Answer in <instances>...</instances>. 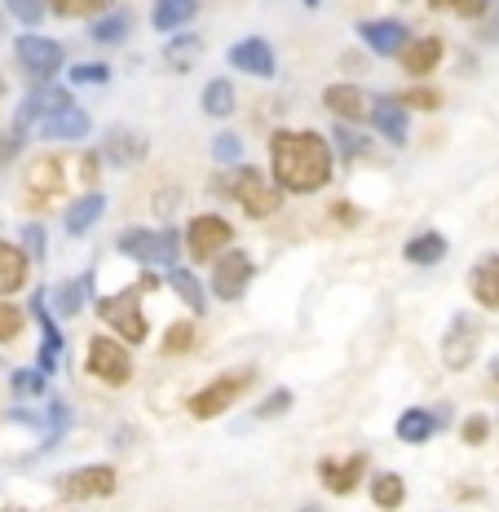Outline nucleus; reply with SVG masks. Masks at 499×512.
Returning a JSON list of instances; mask_svg holds the SVG:
<instances>
[{
	"mask_svg": "<svg viewBox=\"0 0 499 512\" xmlns=\"http://www.w3.org/2000/svg\"><path fill=\"white\" fill-rule=\"evenodd\" d=\"M336 151L314 128H279L270 137V181L283 195H318L332 181Z\"/></svg>",
	"mask_w": 499,
	"mask_h": 512,
	"instance_id": "obj_1",
	"label": "nucleus"
},
{
	"mask_svg": "<svg viewBox=\"0 0 499 512\" xmlns=\"http://www.w3.org/2000/svg\"><path fill=\"white\" fill-rule=\"evenodd\" d=\"M208 190H212V195L235 199V204L248 212L252 221H265V217H274V212L283 208V190L274 186L261 168H252V164H235L230 173H217Z\"/></svg>",
	"mask_w": 499,
	"mask_h": 512,
	"instance_id": "obj_2",
	"label": "nucleus"
},
{
	"mask_svg": "<svg viewBox=\"0 0 499 512\" xmlns=\"http://www.w3.org/2000/svg\"><path fill=\"white\" fill-rule=\"evenodd\" d=\"M120 256H129V261L146 265V270H173V265H182V234L173 226L168 230H146V226H133L120 234Z\"/></svg>",
	"mask_w": 499,
	"mask_h": 512,
	"instance_id": "obj_3",
	"label": "nucleus"
},
{
	"mask_svg": "<svg viewBox=\"0 0 499 512\" xmlns=\"http://www.w3.org/2000/svg\"><path fill=\"white\" fill-rule=\"evenodd\" d=\"M252 380H257V371L252 367H239V371H226V376L208 380L199 393H190L186 398V411L195 415V420H217V415H226L243 393L252 389Z\"/></svg>",
	"mask_w": 499,
	"mask_h": 512,
	"instance_id": "obj_4",
	"label": "nucleus"
},
{
	"mask_svg": "<svg viewBox=\"0 0 499 512\" xmlns=\"http://www.w3.org/2000/svg\"><path fill=\"white\" fill-rule=\"evenodd\" d=\"M98 318L106 327H111L115 340H124V345H146V318H142V292L137 287H124V292L115 296H102L98 301Z\"/></svg>",
	"mask_w": 499,
	"mask_h": 512,
	"instance_id": "obj_5",
	"label": "nucleus"
},
{
	"mask_svg": "<svg viewBox=\"0 0 499 512\" xmlns=\"http://www.w3.org/2000/svg\"><path fill=\"white\" fill-rule=\"evenodd\" d=\"M14 58H18V67H23V76H27V80L49 84V80L62 71L67 53H62V40L40 36V31H23V36L14 40Z\"/></svg>",
	"mask_w": 499,
	"mask_h": 512,
	"instance_id": "obj_6",
	"label": "nucleus"
},
{
	"mask_svg": "<svg viewBox=\"0 0 499 512\" xmlns=\"http://www.w3.org/2000/svg\"><path fill=\"white\" fill-rule=\"evenodd\" d=\"M226 248H235V226H230L221 212H199V217H190L186 226V252L195 256V261H208L212 256H221Z\"/></svg>",
	"mask_w": 499,
	"mask_h": 512,
	"instance_id": "obj_7",
	"label": "nucleus"
},
{
	"mask_svg": "<svg viewBox=\"0 0 499 512\" xmlns=\"http://www.w3.org/2000/svg\"><path fill=\"white\" fill-rule=\"evenodd\" d=\"M84 358H89V371L102 384H115V389H120V384L133 380V354H129V345H124V340L93 336L89 349H84Z\"/></svg>",
	"mask_w": 499,
	"mask_h": 512,
	"instance_id": "obj_8",
	"label": "nucleus"
},
{
	"mask_svg": "<svg viewBox=\"0 0 499 512\" xmlns=\"http://www.w3.org/2000/svg\"><path fill=\"white\" fill-rule=\"evenodd\" d=\"M67 106H76V98H71V89H62V84H36V89L23 98V106H18V115H14V133H23L31 137V128H36L40 120H49V115H58V111H67Z\"/></svg>",
	"mask_w": 499,
	"mask_h": 512,
	"instance_id": "obj_9",
	"label": "nucleus"
},
{
	"mask_svg": "<svg viewBox=\"0 0 499 512\" xmlns=\"http://www.w3.org/2000/svg\"><path fill=\"white\" fill-rule=\"evenodd\" d=\"M482 349V323L473 314H455L447 336H442V367L447 371H469Z\"/></svg>",
	"mask_w": 499,
	"mask_h": 512,
	"instance_id": "obj_10",
	"label": "nucleus"
},
{
	"mask_svg": "<svg viewBox=\"0 0 499 512\" xmlns=\"http://www.w3.org/2000/svg\"><path fill=\"white\" fill-rule=\"evenodd\" d=\"M252 274H257V265L243 248H226L221 256H212V292H217V301H239L248 292Z\"/></svg>",
	"mask_w": 499,
	"mask_h": 512,
	"instance_id": "obj_11",
	"label": "nucleus"
},
{
	"mask_svg": "<svg viewBox=\"0 0 499 512\" xmlns=\"http://www.w3.org/2000/svg\"><path fill=\"white\" fill-rule=\"evenodd\" d=\"M115 468L111 464H84V468H76V473H67L58 482V490L71 499V504H89V499H106L115 490Z\"/></svg>",
	"mask_w": 499,
	"mask_h": 512,
	"instance_id": "obj_12",
	"label": "nucleus"
},
{
	"mask_svg": "<svg viewBox=\"0 0 499 512\" xmlns=\"http://www.w3.org/2000/svg\"><path fill=\"white\" fill-rule=\"evenodd\" d=\"M31 318L40 323V354H36V371H45L53 376L62 362V332H58V318H53L49 309V292L40 287V292H31Z\"/></svg>",
	"mask_w": 499,
	"mask_h": 512,
	"instance_id": "obj_13",
	"label": "nucleus"
},
{
	"mask_svg": "<svg viewBox=\"0 0 499 512\" xmlns=\"http://www.w3.org/2000/svg\"><path fill=\"white\" fill-rule=\"evenodd\" d=\"M367 120H371V128H376L380 137H385V142L407 146L411 115H407V106H402L394 93H376V98H367Z\"/></svg>",
	"mask_w": 499,
	"mask_h": 512,
	"instance_id": "obj_14",
	"label": "nucleus"
},
{
	"mask_svg": "<svg viewBox=\"0 0 499 512\" xmlns=\"http://www.w3.org/2000/svg\"><path fill=\"white\" fill-rule=\"evenodd\" d=\"M230 67L243 71V76H252V80H274L279 58H274V45L265 36H243L230 45Z\"/></svg>",
	"mask_w": 499,
	"mask_h": 512,
	"instance_id": "obj_15",
	"label": "nucleus"
},
{
	"mask_svg": "<svg viewBox=\"0 0 499 512\" xmlns=\"http://www.w3.org/2000/svg\"><path fill=\"white\" fill-rule=\"evenodd\" d=\"M146 151H151V142H146L137 128H129V124H115L111 133L102 137V159L111 168H137L146 159Z\"/></svg>",
	"mask_w": 499,
	"mask_h": 512,
	"instance_id": "obj_16",
	"label": "nucleus"
},
{
	"mask_svg": "<svg viewBox=\"0 0 499 512\" xmlns=\"http://www.w3.org/2000/svg\"><path fill=\"white\" fill-rule=\"evenodd\" d=\"M89 133H93V115L80 111V106H67V111L49 115V120L31 128V137H40V142H84Z\"/></svg>",
	"mask_w": 499,
	"mask_h": 512,
	"instance_id": "obj_17",
	"label": "nucleus"
},
{
	"mask_svg": "<svg viewBox=\"0 0 499 512\" xmlns=\"http://www.w3.org/2000/svg\"><path fill=\"white\" fill-rule=\"evenodd\" d=\"M358 36H363V45L376 53V58H398L402 45L411 40L398 18H367V23H358Z\"/></svg>",
	"mask_w": 499,
	"mask_h": 512,
	"instance_id": "obj_18",
	"label": "nucleus"
},
{
	"mask_svg": "<svg viewBox=\"0 0 499 512\" xmlns=\"http://www.w3.org/2000/svg\"><path fill=\"white\" fill-rule=\"evenodd\" d=\"M323 106L336 115V124H358L367 120V93L349 80H336L323 89Z\"/></svg>",
	"mask_w": 499,
	"mask_h": 512,
	"instance_id": "obj_19",
	"label": "nucleus"
},
{
	"mask_svg": "<svg viewBox=\"0 0 499 512\" xmlns=\"http://www.w3.org/2000/svg\"><path fill=\"white\" fill-rule=\"evenodd\" d=\"M23 186H27L31 204H49V199L58 195L62 186H67V177H62V164H58V159L45 155V159H31V168H27Z\"/></svg>",
	"mask_w": 499,
	"mask_h": 512,
	"instance_id": "obj_20",
	"label": "nucleus"
},
{
	"mask_svg": "<svg viewBox=\"0 0 499 512\" xmlns=\"http://www.w3.org/2000/svg\"><path fill=\"white\" fill-rule=\"evenodd\" d=\"M442 53H447V45H442L438 36H416V40H407L398 53V62H402V71L407 76H429V71H438V62H442Z\"/></svg>",
	"mask_w": 499,
	"mask_h": 512,
	"instance_id": "obj_21",
	"label": "nucleus"
},
{
	"mask_svg": "<svg viewBox=\"0 0 499 512\" xmlns=\"http://www.w3.org/2000/svg\"><path fill=\"white\" fill-rule=\"evenodd\" d=\"M367 473V455H349V460H323L318 464V477H323V486L332 490V495H349L358 482H363Z\"/></svg>",
	"mask_w": 499,
	"mask_h": 512,
	"instance_id": "obj_22",
	"label": "nucleus"
},
{
	"mask_svg": "<svg viewBox=\"0 0 499 512\" xmlns=\"http://www.w3.org/2000/svg\"><path fill=\"white\" fill-rule=\"evenodd\" d=\"M199 18V0H155L151 5V27L164 36H177Z\"/></svg>",
	"mask_w": 499,
	"mask_h": 512,
	"instance_id": "obj_23",
	"label": "nucleus"
},
{
	"mask_svg": "<svg viewBox=\"0 0 499 512\" xmlns=\"http://www.w3.org/2000/svg\"><path fill=\"white\" fill-rule=\"evenodd\" d=\"M27 274H31V261L18 243H0V301H9L14 292L27 287Z\"/></svg>",
	"mask_w": 499,
	"mask_h": 512,
	"instance_id": "obj_24",
	"label": "nucleus"
},
{
	"mask_svg": "<svg viewBox=\"0 0 499 512\" xmlns=\"http://www.w3.org/2000/svg\"><path fill=\"white\" fill-rule=\"evenodd\" d=\"M469 292L482 309H499V256L486 252L469 270Z\"/></svg>",
	"mask_w": 499,
	"mask_h": 512,
	"instance_id": "obj_25",
	"label": "nucleus"
},
{
	"mask_svg": "<svg viewBox=\"0 0 499 512\" xmlns=\"http://www.w3.org/2000/svg\"><path fill=\"white\" fill-rule=\"evenodd\" d=\"M102 212H106V195L102 190H89V195H80L76 204L67 208V221H62V226H67L71 239H80V234H89L93 226H98Z\"/></svg>",
	"mask_w": 499,
	"mask_h": 512,
	"instance_id": "obj_26",
	"label": "nucleus"
},
{
	"mask_svg": "<svg viewBox=\"0 0 499 512\" xmlns=\"http://www.w3.org/2000/svg\"><path fill=\"white\" fill-rule=\"evenodd\" d=\"M447 234L438 230H420L407 239V248H402V256H407V265H442L447 261Z\"/></svg>",
	"mask_w": 499,
	"mask_h": 512,
	"instance_id": "obj_27",
	"label": "nucleus"
},
{
	"mask_svg": "<svg viewBox=\"0 0 499 512\" xmlns=\"http://www.w3.org/2000/svg\"><path fill=\"white\" fill-rule=\"evenodd\" d=\"M164 279H168V287H173V292L186 301L190 314H208V292H204V283L195 279V270H186V265H173Z\"/></svg>",
	"mask_w": 499,
	"mask_h": 512,
	"instance_id": "obj_28",
	"label": "nucleus"
},
{
	"mask_svg": "<svg viewBox=\"0 0 499 512\" xmlns=\"http://www.w3.org/2000/svg\"><path fill=\"white\" fill-rule=\"evenodd\" d=\"M394 433H398V442L420 446V442H429V437L438 433V420H433V411H424V407H407V411L398 415Z\"/></svg>",
	"mask_w": 499,
	"mask_h": 512,
	"instance_id": "obj_29",
	"label": "nucleus"
},
{
	"mask_svg": "<svg viewBox=\"0 0 499 512\" xmlns=\"http://www.w3.org/2000/svg\"><path fill=\"white\" fill-rule=\"evenodd\" d=\"M93 40H98V45H124V40H129V31H133V14L129 9H106V14H98L93 18Z\"/></svg>",
	"mask_w": 499,
	"mask_h": 512,
	"instance_id": "obj_30",
	"label": "nucleus"
},
{
	"mask_svg": "<svg viewBox=\"0 0 499 512\" xmlns=\"http://www.w3.org/2000/svg\"><path fill=\"white\" fill-rule=\"evenodd\" d=\"M199 106H204V115H212V120H230V115H235V106H239L235 84L221 80V76L208 80L204 93H199Z\"/></svg>",
	"mask_w": 499,
	"mask_h": 512,
	"instance_id": "obj_31",
	"label": "nucleus"
},
{
	"mask_svg": "<svg viewBox=\"0 0 499 512\" xmlns=\"http://www.w3.org/2000/svg\"><path fill=\"white\" fill-rule=\"evenodd\" d=\"M84 292H89V279H67V283L53 287V292H49L53 318H76L84 309Z\"/></svg>",
	"mask_w": 499,
	"mask_h": 512,
	"instance_id": "obj_32",
	"label": "nucleus"
},
{
	"mask_svg": "<svg viewBox=\"0 0 499 512\" xmlns=\"http://www.w3.org/2000/svg\"><path fill=\"white\" fill-rule=\"evenodd\" d=\"M199 53H204V40H199L195 31H177V36L164 45V62L173 71H190L199 62Z\"/></svg>",
	"mask_w": 499,
	"mask_h": 512,
	"instance_id": "obj_33",
	"label": "nucleus"
},
{
	"mask_svg": "<svg viewBox=\"0 0 499 512\" xmlns=\"http://www.w3.org/2000/svg\"><path fill=\"white\" fill-rule=\"evenodd\" d=\"M371 504L380 512H398L407 504V482H402L398 473H376L371 477Z\"/></svg>",
	"mask_w": 499,
	"mask_h": 512,
	"instance_id": "obj_34",
	"label": "nucleus"
},
{
	"mask_svg": "<svg viewBox=\"0 0 499 512\" xmlns=\"http://www.w3.org/2000/svg\"><path fill=\"white\" fill-rule=\"evenodd\" d=\"M9 389H14V398H23V402H40L49 393V376L36 367H18L14 376H9Z\"/></svg>",
	"mask_w": 499,
	"mask_h": 512,
	"instance_id": "obj_35",
	"label": "nucleus"
},
{
	"mask_svg": "<svg viewBox=\"0 0 499 512\" xmlns=\"http://www.w3.org/2000/svg\"><path fill=\"white\" fill-rule=\"evenodd\" d=\"M106 9H115V0H45V14L58 18H98Z\"/></svg>",
	"mask_w": 499,
	"mask_h": 512,
	"instance_id": "obj_36",
	"label": "nucleus"
},
{
	"mask_svg": "<svg viewBox=\"0 0 499 512\" xmlns=\"http://www.w3.org/2000/svg\"><path fill=\"white\" fill-rule=\"evenodd\" d=\"M327 142H332V151H336V155H345V159H358V155L367 151V137L358 133L354 124H336Z\"/></svg>",
	"mask_w": 499,
	"mask_h": 512,
	"instance_id": "obj_37",
	"label": "nucleus"
},
{
	"mask_svg": "<svg viewBox=\"0 0 499 512\" xmlns=\"http://www.w3.org/2000/svg\"><path fill=\"white\" fill-rule=\"evenodd\" d=\"M208 151H212V159H217L221 168H235L239 159H243V137L239 133H217Z\"/></svg>",
	"mask_w": 499,
	"mask_h": 512,
	"instance_id": "obj_38",
	"label": "nucleus"
},
{
	"mask_svg": "<svg viewBox=\"0 0 499 512\" xmlns=\"http://www.w3.org/2000/svg\"><path fill=\"white\" fill-rule=\"evenodd\" d=\"M23 323H27L23 309L14 301H0V345H14V340L23 336Z\"/></svg>",
	"mask_w": 499,
	"mask_h": 512,
	"instance_id": "obj_39",
	"label": "nucleus"
},
{
	"mask_svg": "<svg viewBox=\"0 0 499 512\" xmlns=\"http://www.w3.org/2000/svg\"><path fill=\"white\" fill-rule=\"evenodd\" d=\"M18 248L27 252V261H45V252H49V234L40 221H27L23 226V239H18Z\"/></svg>",
	"mask_w": 499,
	"mask_h": 512,
	"instance_id": "obj_40",
	"label": "nucleus"
},
{
	"mask_svg": "<svg viewBox=\"0 0 499 512\" xmlns=\"http://www.w3.org/2000/svg\"><path fill=\"white\" fill-rule=\"evenodd\" d=\"M292 411V389H270L265 398L252 407V420H274V415Z\"/></svg>",
	"mask_w": 499,
	"mask_h": 512,
	"instance_id": "obj_41",
	"label": "nucleus"
},
{
	"mask_svg": "<svg viewBox=\"0 0 499 512\" xmlns=\"http://www.w3.org/2000/svg\"><path fill=\"white\" fill-rule=\"evenodd\" d=\"M5 9L23 27H40V18H45V0H5Z\"/></svg>",
	"mask_w": 499,
	"mask_h": 512,
	"instance_id": "obj_42",
	"label": "nucleus"
},
{
	"mask_svg": "<svg viewBox=\"0 0 499 512\" xmlns=\"http://www.w3.org/2000/svg\"><path fill=\"white\" fill-rule=\"evenodd\" d=\"M433 9H447V14H460V18H486V0H429Z\"/></svg>",
	"mask_w": 499,
	"mask_h": 512,
	"instance_id": "obj_43",
	"label": "nucleus"
},
{
	"mask_svg": "<svg viewBox=\"0 0 499 512\" xmlns=\"http://www.w3.org/2000/svg\"><path fill=\"white\" fill-rule=\"evenodd\" d=\"M106 80H111L106 62H76L71 67V84H106Z\"/></svg>",
	"mask_w": 499,
	"mask_h": 512,
	"instance_id": "obj_44",
	"label": "nucleus"
},
{
	"mask_svg": "<svg viewBox=\"0 0 499 512\" xmlns=\"http://www.w3.org/2000/svg\"><path fill=\"white\" fill-rule=\"evenodd\" d=\"M67 424H71V407H67L62 398H53V402H49V442H45V446L58 442V437L67 433Z\"/></svg>",
	"mask_w": 499,
	"mask_h": 512,
	"instance_id": "obj_45",
	"label": "nucleus"
},
{
	"mask_svg": "<svg viewBox=\"0 0 499 512\" xmlns=\"http://www.w3.org/2000/svg\"><path fill=\"white\" fill-rule=\"evenodd\" d=\"M394 98L407 106V111H433V106H442V98L433 89H407V93H394Z\"/></svg>",
	"mask_w": 499,
	"mask_h": 512,
	"instance_id": "obj_46",
	"label": "nucleus"
},
{
	"mask_svg": "<svg viewBox=\"0 0 499 512\" xmlns=\"http://www.w3.org/2000/svg\"><path fill=\"white\" fill-rule=\"evenodd\" d=\"M190 345H195V327H190V323H177L173 332L164 336V354H186Z\"/></svg>",
	"mask_w": 499,
	"mask_h": 512,
	"instance_id": "obj_47",
	"label": "nucleus"
},
{
	"mask_svg": "<svg viewBox=\"0 0 499 512\" xmlns=\"http://www.w3.org/2000/svg\"><path fill=\"white\" fill-rule=\"evenodd\" d=\"M460 437H464L469 446H482L486 437H491V420H486V415H469V420L460 424Z\"/></svg>",
	"mask_w": 499,
	"mask_h": 512,
	"instance_id": "obj_48",
	"label": "nucleus"
},
{
	"mask_svg": "<svg viewBox=\"0 0 499 512\" xmlns=\"http://www.w3.org/2000/svg\"><path fill=\"white\" fill-rule=\"evenodd\" d=\"M84 181L98 186V155H84Z\"/></svg>",
	"mask_w": 499,
	"mask_h": 512,
	"instance_id": "obj_49",
	"label": "nucleus"
},
{
	"mask_svg": "<svg viewBox=\"0 0 499 512\" xmlns=\"http://www.w3.org/2000/svg\"><path fill=\"white\" fill-rule=\"evenodd\" d=\"M155 287H159V274L155 270H146L142 279H137V292H155Z\"/></svg>",
	"mask_w": 499,
	"mask_h": 512,
	"instance_id": "obj_50",
	"label": "nucleus"
},
{
	"mask_svg": "<svg viewBox=\"0 0 499 512\" xmlns=\"http://www.w3.org/2000/svg\"><path fill=\"white\" fill-rule=\"evenodd\" d=\"M482 36L486 40H499V0H495V18H491V23H482Z\"/></svg>",
	"mask_w": 499,
	"mask_h": 512,
	"instance_id": "obj_51",
	"label": "nucleus"
},
{
	"mask_svg": "<svg viewBox=\"0 0 499 512\" xmlns=\"http://www.w3.org/2000/svg\"><path fill=\"white\" fill-rule=\"evenodd\" d=\"M332 217H341L345 226H354V208H349V204H336V208H332Z\"/></svg>",
	"mask_w": 499,
	"mask_h": 512,
	"instance_id": "obj_52",
	"label": "nucleus"
},
{
	"mask_svg": "<svg viewBox=\"0 0 499 512\" xmlns=\"http://www.w3.org/2000/svg\"><path fill=\"white\" fill-rule=\"evenodd\" d=\"M301 512H323V508H301Z\"/></svg>",
	"mask_w": 499,
	"mask_h": 512,
	"instance_id": "obj_53",
	"label": "nucleus"
},
{
	"mask_svg": "<svg viewBox=\"0 0 499 512\" xmlns=\"http://www.w3.org/2000/svg\"><path fill=\"white\" fill-rule=\"evenodd\" d=\"M305 5H318V0H305Z\"/></svg>",
	"mask_w": 499,
	"mask_h": 512,
	"instance_id": "obj_54",
	"label": "nucleus"
},
{
	"mask_svg": "<svg viewBox=\"0 0 499 512\" xmlns=\"http://www.w3.org/2000/svg\"><path fill=\"white\" fill-rule=\"evenodd\" d=\"M9 512H23V508H9Z\"/></svg>",
	"mask_w": 499,
	"mask_h": 512,
	"instance_id": "obj_55",
	"label": "nucleus"
}]
</instances>
